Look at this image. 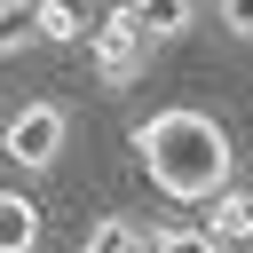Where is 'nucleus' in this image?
<instances>
[{
	"mask_svg": "<svg viewBox=\"0 0 253 253\" xmlns=\"http://www.w3.org/2000/svg\"><path fill=\"white\" fill-rule=\"evenodd\" d=\"M134 158H142L150 190H158V198H182V206H213V198L229 190V174H237L229 126H221L213 111H190V103L150 111V119L134 126Z\"/></svg>",
	"mask_w": 253,
	"mask_h": 253,
	"instance_id": "f257e3e1",
	"label": "nucleus"
},
{
	"mask_svg": "<svg viewBox=\"0 0 253 253\" xmlns=\"http://www.w3.org/2000/svg\"><path fill=\"white\" fill-rule=\"evenodd\" d=\"M63 150H71V111H63V103L32 95V103H16V111L0 119V158H8L16 174H55Z\"/></svg>",
	"mask_w": 253,
	"mask_h": 253,
	"instance_id": "f03ea898",
	"label": "nucleus"
},
{
	"mask_svg": "<svg viewBox=\"0 0 253 253\" xmlns=\"http://www.w3.org/2000/svg\"><path fill=\"white\" fill-rule=\"evenodd\" d=\"M87 47H95V79H103V87H134V79L150 71V32L134 24V8H126V0H119L111 16H95Z\"/></svg>",
	"mask_w": 253,
	"mask_h": 253,
	"instance_id": "7ed1b4c3",
	"label": "nucleus"
},
{
	"mask_svg": "<svg viewBox=\"0 0 253 253\" xmlns=\"http://www.w3.org/2000/svg\"><path fill=\"white\" fill-rule=\"evenodd\" d=\"M126 8H134V24L150 40H190L198 16H206V0H126Z\"/></svg>",
	"mask_w": 253,
	"mask_h": 253,
	"instance_id": "20e7f679",
	"label": "nucleus"
},
{
	"mask_svg": "<svg viewBox=\"0 0 253 253\" xmlns=\"http://www.w3.org/2000/svg\"><path fill=\"white\" fill-rule=\"evenodd\" d=\"M206 237H213V245H245V237H253V190H221V198L206 206Z\"/></svg>",
	"mask_w": 253,
	"mask_h": 253,
	"instance_id": "39448f33",
	"label": "nucleus"
},
{
	"mask_svg": "<svg viewBox=\"0 0 253 253\" xmlns=\"http://www.w3.org/2000/svg\"><path fill=\"white\" fill-rule=\"evenodd\" d=\"M40 245V206L24 190H0V253H32Z\"/></svg>",
	"mask_w": 253,
	"mask_h": 253,
	"instance_id": "423d86ee",
	"label": "nucleus"
},
{
	"mask_svg": "<svg viewBox=\"0 0 253 253\" xmlns=\"http://www.w3.org/2000/svg\"><path fill=\"white\" fill-rule=\"evenodd\" d=\"M79 253H150V229H142L134 213H103V221L79 237Z\"/></svg>",
	"mask_w": 253,
	"mask_h": 253,
	"instance_id": "0eeeda50",
	"label": "nucleus"
},
{
	"mask_svg": "<svg viewBox=\"0 0 253 253\" xmlns=\"http://www.w3.org/2000/svg\"><path fill=\"white\" fill-rule=\"evenodd\" d=\"M32 8H40V40H47V47H71V40H87V32H95L71 0H32Z\"/></svg>",
	"mask_w": 253,
	"mask_h": 253,
	"instance_id": "6e6552de",
	"label": "nucleus"
},
{
	"mask_svg": "<svg viewBox=\"0 0 253 253\" xmlns=\"http://www.w3.org/2000/svg\"><path fill=\"white\" fill-rule=\"evenodd\" d=\"M40 47V8L32 0H0V55H24Z\"/></svg>",
	"mask_w": 253,
	"mask_h": 253,
	"instance_id": "1a4fd4ad",
	"label": "nucleus"
},
{
	"mask_svg": "<svg viewBox=\"0 0 253 253\" xmlns=\"http://www.w3.org/2000/svg\"><path fill=\"white\" fill-rule=\"evenodd\" d=\"M150 253H229V245H213L206 229H182V221H158V229H150Z\"/></svg>",
	"mask_w": 253,
	"mask_h": 253,
	"instance_id": "9d476101",
	"label": "nucleus"
},
{
	"mask_svg": "<svg viewBox=\"0 0 253 253\" xmlns=\"http://www.w3.org/2000/svg\"><path fill=\"white\" fill-rule=\"evenodd\" d=\"M213 24H221L229 40H245V47H253V0H213Z\"/></svg>",
	"mask_w": 253,
	"mask_h": 253,
	"instance_id": "9b49d317",
	"label": "nucleus"
}]
</instances>
